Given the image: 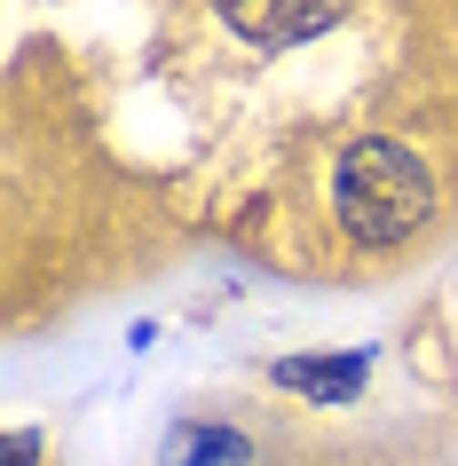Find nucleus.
Wrapping results in <instances>:
<instances>
[{
  "mask_svg": "<svg viewBox=\"0 0 458 466\" xmlns=\"http://www.w3.org/2000/svg\"><path fill=\"white\" fill-rule=\"evenodd\" d=\"M332 214L340 229H356V238H411V229H427L434 214V174L427 158L395 135H363V143L340 150L332 167Z\"/></svg>",
  "mask_w": 458,
  "mask_h": 466,
  "instance_id": "f257e3e1",
  "label": "nucleus"
},
{
  "mask_svg": "<svg viewBox=\"0 0 458 466\" xmlns=\"http://www.w3.org/2000/svg\"><path fill=\"white\" fill-rule=\"evenodd\" d=\"M214 16L253 48H300L348 16V0H214Z\"/></svg>",
  "mask_w": 458,
  "mask_h": 466,
  "instance_id": "f03ea898",
  "label": "nucleus"
},
{
  "mask_svg": "<svg viewBox=\"0 0 458 466\" xmlns=\"http://www.w3.org/2000/svg\"><path fill=\"white\" fill-rule=\"evenodd\" d=\"M269 380L285 395H309V403H356L363 380H371V348H324V356H277Z\"/></svg>",
  "mask_w": 458,
  "mask_h": 466,
  "instance_id": "7ed1b4c3",
  "label": "nucleus"
},
{
  "mask_svg": "<svg viewBox=\"0 0 458 466\" xmlns=\"http://www.w3.org/2000/svg\"><path fill=\"white\" fill-rule=\"evenodd\" d=\"M158 466H253V442L221 419H182L167 442H158Z\"/></svg>",
  "mask_w": 458,
  "mask_h": 466,
  "instance_id": "20e7f679",
  "label": "nucleus"
},
{
  "mask_svg": "<svg viewBox=\"0 0 458 466\" xmlns=\"http://www.w3.org/2000/svg\"><path fill=\"white\" fill-rule=\"evenodd\" d=\"M8 466H48V442H40V427H8Z\"/></svg>",
  "mask_w": 458,
  "mask_h": 466,
  "instance_id": "39448f33",
  "label": "nucleus"
}]
</instances>
